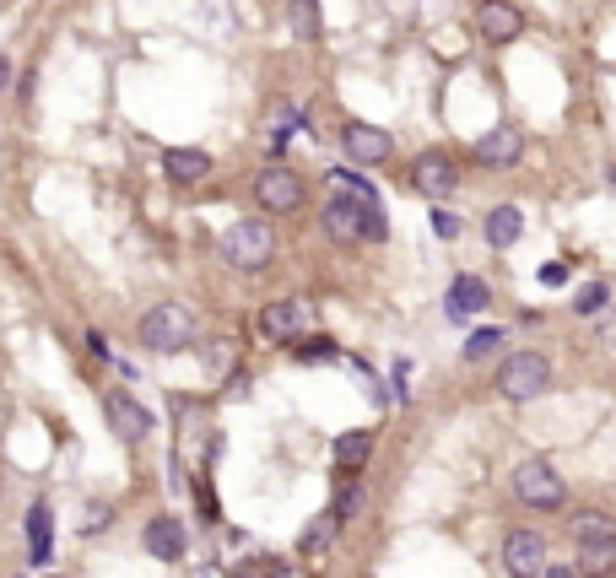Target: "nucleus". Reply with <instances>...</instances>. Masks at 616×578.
<instances>
[{
	"mask_svg": "<svg viewBox=\"0 0 616 578\" xmlns=\"http://www.w3.org/2000/svg\"><path fill=\"white\" fill-rule=\"evenodd\" d=\"M325 233L336 238V244H379L390 227H384V211L373 206V200H357V195H336L325 206Z\"/></svg>",
	"mask_w": 616,
	"mask_h": 578,
	"instance_id": "nucleus-1",
	"label": "nucleus"
},
{
	"mask_svg": "<svg viewBox=\"0 0 616 578\" xmlns=\"http://www.w3.org/2000/svg\"><path fill=\"white\" fill-rule=\"evenodd\" d=\"M136 335H141L146 352H163V357L184 352V346L195 341V314L184 303H157V308H146V314H141Z\"/></svg>",
	"mask_w": 616,
	"mask_h": 578,
	"instance_id": "nucleus-2",
	"label": "nucleus"
},
{
	"mask_svg": "<svg viewBox=\"0 0 616 578\" xmlns=\"http://www.w3.org/2000/svg\"><path fill=\"white\" fill-rule=\"evenodd\" d=\"M222 254H227V265L233 271H265L271 265V254H276V233H271V222H233L227 227V238H222Z\"/></svg>",
	"mask_w": 616,
	"mask_h": 578,
	"instance_id": "nucleus-3",
	"label": "nucleus"
},
{
	"mask_svg": "<svg viewBox=\"0 0 616 578\" xmlns=\"http://www.w3.org/2000/svg\"><path fill=\"white\" fill-rule=\"evenodd\" d=\"M546 384H552V362H546L541 352H514V357H503V368H498V395H503V400L525 406V400L546 395Z\"/></svg>",
	"mask_w": 616,
	"mask_h": 578,
	"instance_id": "nucleus-4",
	"label": "nucleus"
},
{
	"mask_svg": "<svg viewBox=\"0 0 616 578\" xmlns=\"http://www.w3.org/2000/svg\"><path fill=\"white\" fill-rule=\"evenodd\" d=\"M514 497L525 508H562V497H568V487H562V476L546 460H519L514 465Z\"/></svg>",
	"mask_w": 616,
	"mask_h": 578,
	"instance_id": "nucleus-5",
	"label": "nucleus"
},
{
	"mask_svg": "<svg viewBox=\"0 0 616 578\" xmlns=\"http://www.w3.org/2000/svg\"><path fill=\"white\" fill-rule=\"evenodd\" d=\"M254 200L271 217H287V211L303 206V179L292 168H265V173H254Z\"/></svg>",
	"mask_w": 616,
	"mask_h": 578,
	"instance_id": "nucleus-6",
	"label": "nucleus"
},
{
	"mask_svg": "<svg viewBox=\"0 0 616 578\" xmlns=\"http://www.w3.org/2000/svg\"><path fill=\"white\" fill-rule=\"evenodd\" d=\"M303 330H308V303H303V298H276V303L260 308V335H265V341L298 346Z\"/></svg>",
	"mask_w": 616,
	"mask_h": 578,
	"instance_id": "nucleus-7",
	"label": "nucleus"
},
{
	"mask_svg": "<svg viewBox=\"0 0 616 578\" xmlns=\"http://www.w3.org/2000/svg\"><path fill=\"white\" fill-rule=\"evenodd\" d=\"M411 184H417L427 200H449L454 184H460V168H454L449 152H422L417 163H411Z\"/></svg>",
	"mask_w": 616,
	"mask_h": 578,
	"instance_id": "nucleus-8",
	"label": "nucleus"
},
{
	"mask_svg": "<svg viewBox=\"0 0 616 578\" xmlns=\"http://www.w3.org/2000/svg\"><path fill=\"white\" fill-rule=\"evenodd\" d=\"M503 568L508 578H535V573H546V541L535 530H514L503 541Z\"/></svg>",
	"mask_w": 616,
	"mask_h": 578,
	"instance_id": "nucleus-9",
	"label": "nucleus"
},
{
	"mask_svg": "<svg viewBox=\"0 0 616 578\" xmlns=\"http://www.w3.org/2000/svg\"><path fill=\"white\" fill-rule=\"evenodd\" d=\"M141 546L152 551L157 562H179L184 551H190V535H184V524L173 519V514H157V519H146V530H141Z\"/></svg>",
	"mask_w": 616,
	"mask_h": 578,
	"instance_id": "nucleus-10",
	"label": "nucleus"
},
{
	"mask_svg": "<svg viewBox=\"0 0 616 578\" xmlns=\"http://www.w3.org/2000/svg\"><path fill=\"white\" fill-rule=\"evenodd\" d=\"M476 28H481V38H492V44H514V38L525 33V11L508 6V0H487V6L476 11Z\"/></svg>",
	"mask_w": 616,
	"mask_h": 578,
	"instance_id": "nucleus-11",
	"label": "nucleus"
},
{
	"mask_svg": "<svg viewBox=\"0 0 616 578\" xmlns=\"http://www.w3.org/2000/svg\"><path fill=\"white\" fill-rule=\"evenodd\" d=\"M341 146H346V157H352V163H384V157L395 152V141L384 136L379 125H363V119L341 130Z\"/></svg>",
	"mask_w": 616,
	"mask_h": 578,
	"instance_id": "nucleus-12",
	"label": "nucleus"
},
{
	"mask_svg": "<svg viewBox=\"0 0 616 578\" xmlns=\"http://www.w3.org/2000/svg\"><path fill=\"white\" fill-rule=\"evenodd\" d=\"M103 406H109V422H114L130 443H136V438H152V411H146L136 395H125V389H109V400H103Z\"/></svg>",
	"mask_w": 616,
	"mask_h": 578,
	"instance_id": "nucleus-13",
	"label": "nucleus"
},
{
	"mask_svg": "<svg viewBox=\"0 0 616 578\" xmlns=\"http://www.w3.org/2000/svg\"><path fill=\"white\" fill-rule=\"evenodd\" d=\"M519 152H525V136H519L514 125H498L476 141V163H487V168H514Z\"/></svg>",
	"mask_w": 616,
	"mask_h": 578,
	"instance_id": "nucleus-14",
	"label": "nucleus"
},
{
	"mask_svg": "<svg viewBox=\"0 0 616 578\" xmlns=\"http://www.w3.org/2000/svg\"><path fill=\"white\" fill-rule=\"evenodd\" d=\"M487 303H492V292H487V281H481V276H454L449 292H444V314L449 319H471Z\"/></svg>",
	"mask_w": 616,
	"mask_h": 578,
	"instance_id": "nucleus-15",
	"label": "nucleus"
},
{
	"mask_svg": "<svg viewBox=\"0 0 616 578\" xmlns=\"http://www.w3.org/2000/svg\"><path fill=\"white\" fill-rule=\"evenodd\" d=\"M22 524H28V557H33V568H44L49 551H55V508H49L44 497H38Z\"/></svg>",
	"mask_w": 616,
	"mask_h": 578,
	"instance_id": "nucleus-16",
	"label": "nucleus"
},
{
	"mask_svg": "<svg viewBox=\"0 0 616 578\" xmlns=\"http://www.w3.org/2000/svg\"><path fill=\"white\" fill-rule=\"evenodd\" d=\"M163 173L173 184H200V179H211V157L195 152V146H168V152H163Z\"/></svg>",
	"mask_w": 616,
	"mask_h": 578,
	"instance_id": "nucleus-17",
	"label": "nucleus"
},
{
	"mask_svg": "<svg viewBox=\"0 0 616 578\" xmlns=\"http://www.w3.org/2000/svg\"><path fill=\"white\" fill-rule=\"evenodd\" d=\"M481 233H487V244H492V249H514V244H519V233H525V217H519V206H492V211H487V227H481Z\"/></svg>",
	"mask_w": 616,
	"mask_h": 578,
	"instance_id": "nucleus-18",
	"label": "nucleus"
},
{
	"mask_svg": "<svg viewBox=\"0 0 616 578\" xmlns=\"http://www.w3.org/2000/svg\"><path fill=\"white\" fill-rule=\"evenodd\" d=\"M573 541H616V519L606 514V508H579L573 514Z\"/></svg>",
	"mask_w": 616,
	"mask_h": 578,
	"instance_id": "nucleus-19",
	"label": "nucleus"
},
{
	"mask_svg": "<svg viewBox=\"0 0 616 578\" xmlns=\"http://www.w3.org/2000/svg\"><path fill=\"white\" fill-rule=\"evenodd\" d=\"M368 454H373V433H368V427H352V433L336 438V465L341 470H363Z\"/></svg>",
	"mask_w": 616,
	"mask_h": 578,
	"instance_id": "nucleus-20",
	"label": "nucleus"
},
{
	"mask_svg": "<svg viewBox=\"0 0 616 578\" xmlns=\"http://www.w3.org/2000/svg\"><path fill=\"white\" fill-rule=\"evenodd\" d=\"M579 573L584 578H611L616 573V541H584L579 546Z\"/></svg>",
	"mask_w": 616,
	"mask_h": 578,
	"instance_id": "nucleus-21",
	"label": "nucleus"
},
{
	"mask_svg": "<svg viewBox=\"0 0 616 578\" xmlns=\"http://www.w3.org/2000/svg\"><path fill=\"white\" fill-rule=\"evenodd\" d=\"M287 22L298 38H319V6L314 0H287Z\"/></svg>",
	"mask_w": 616,
	"mask_h": 578,
	"instance_id": "nucleus-22",
	"label": "nucleus"
},
{
	"mask_svg": "<svg viewBox=\"0 0 616 578\" xmlns=\"http://www.w3.org/2000/svg\"><path fill=\"white\" fill-rule=\"evenodd\" d=\"M498 346H503V330H498V325H492V330H476L471 341H465V362H487Z\"/></svg>",
	"mask_w": 616,
	"mask_h": 578,
	"instance_id": "nucleus-23",
	"label": "nucleus"
},
{
	"mask_svg": "<svg viewBox=\"0 0 616 578\" xmlns=\"http://www.w3.org/2000/svg\"><path fill=\"white\" fill-rule=\"evenodd\" d=\"M336 530H341V524H336V514H319L314 524H308V535L298 541V551H325V546H330V535H336Z\"/></svg>",
	"mask_w": 616,
	"mask_h": 578,
	"instance_id": "nucleus-24",
	"label": "nucleus"
},
{
	"mask_svg": "<svg viewBox=\"0 0 616 578\" xmlns=\"http://www.w3.org/2000/svg\"><path fill=\"white\" fill-rule=\"evenodd\" d=\"M357 508H363V487H357V481H346V492L336 497V508H330V514H336V524H346Z\"/></svg>",
	"mask_w": 616,
	"mask_h": 578,
	"instance_id": "nucleus-25",
	"label": "nucleus"
},
{
	"mask_svg": "<svg viewBox=\"0 0 616 578\" xmlns=\"http://www.w3.org/2000/svg\"><path fill=\"white\" fill-rule=\"evenodd\" d=\"M292 130H303V119H298V114H281L276 125H271V136H265V146H271V152H281V146L292 141Z\"/></svg>",
	"mask_w": 616,
	"mask_h": 578,
	"instance_id": "nucleus-26",
	"label": "nucleus"
},
{
	"mask_svg": "<svg viewBox=\"0 0 616 578\" xmlns=\"http://www.w3.org/2000/svg\"><path fill=\"white\" fill-rule=\"evenodd\" d=\"M606 298H611V292H606V281H589V287L579 292V303H573V308H579V314H600V308H606Z\"/></svg>",
	"mask_w": 616,
	"mask_h": 578,
	"instance_id": "nucleus-27",
	"label": "nucleus"
},
{
	"mask_svg": "<svg viewBox=\"0 0 616 578\" xmlns=\"http://www.w3.org/2000/svg\"><path fill=\"white\" fill-rule=\"evenodd\" d=\"M298 357H308V362L336 357V341H325V335H314V341H298Z\"/></svg>",
	"mask_w": 616,
	"mask_h": 578,
	"instance_id": "nucleus-28",
	"label": "nucleus"
},
{
	"mask_svg": "<svg viewBox=\"0 0 616 578\" xmlns=\"http://www.w3.org/2000/svg\"><path fill=\"white\" fill-rule=\"evenodd\" d=\"M433 233H438V238H449V244H454V238H460V217L438 206V211H433Z\"/></svg>",
	"mask_w": 616,
	"mask_h": 578,
	"instance_id": "nucleus-29",
	"label": "nucleus"
},
{
	"mask_svg": "<svg viewBox=\"0 0 616 578\" xmlns=\"http://www.w3.org/2000/svg\"><path fill=\"white\" fill-rule=\"evenodd\" d=\"M206 368H211V373H227V368H233V341H217V346H211Z\"/></svg>",
	"mask_w": 616,
	"mask_h": 578,
	"instance_id": "nucleus-30",
	"label": "nucleus"
},
{
	"mask_svg": "<svg viewBox=\"0 0 616 578\" xmlns=\"http://www.w3.org/2000/svg\"><path fill=\"white\" fill-rule=\"evenodd\" d=\"M260 578H292V562L287 557H260Z\"/></svg>",
	"mask_w": 616,
	"mask_h": 578,
	"instance_id": "nucleus-31",
	"label": "nucleus"
},
{
	"mask_svg": "<svg viewBox=\"0 0 616 578\" xmlns=\"http://www.w3.org/2000/svg\"><path fill=\"white\" fill-rule=\"evenodd\" d=\"M103 519H109V503H92V514H87L82 530H87V535H98V530H103Z\"/></svg>",
	"mask_w": 616,
	"mask_h": 578,
	"instance_id": "nucleus-32",
	"label": "nucleus"
},
{
	"mask_svg": "<svg viewBox=\"0 0 616 578\" xmlns=\"http://www.w3.org/2000/svg\"><path fill=\"white\" fill-rule=\"evenodd\" d=\"M541 281H546V287H562V281H568V271H562V265H546Z\"/></svg>",
	"mask_w": 616,
	"mask_h": 578,
	"instance_id": "nucleus-33",
	"label": "nucleus"
},
{
	"mask_svg": "<svg viewBox=\"0 0 616 578\" xmlns=\"http://www.w3.org/2000/svg\"><path fill=\"white\" fill-rule=\"evenodd\" d=\"M541 578H579V568H568V562H557V568H546Z\"/></svg>",
	"mask_w": 616,
	"mask_h": 578,
	"instance_id": "nucleus-34",
	"label": "nucleus"
},
{
	"mask_svg": "<svg viewBox=\"0 0 616 578\" xmlns=\"http://www.w3.org/2000/svg\"><path fill=\"white\" fill-rule=\"evenodd\" d=\"M6 87H11V60L0 55V92H6Z\"/></svg>",
	"mask_w": 616,
	"mask_h": 578,
	"instance_id": "nucleus-35",
	"label": "nucleus"
},
{
	"mask_svg": "<svg viewBox=\"0 0 616 578\" xmlns=\"http://www.w3.org/2000/svg\"><path fill=\"white\" fill-rule=\"evenodd\" d=\"M55 578H65V573H55Z\"/></svg>",
	"mask_w": 616,
	"mask_h": 578,
	"instance_id": "nucleus-36",
	"label": "nucleus"
}]
</instances>
